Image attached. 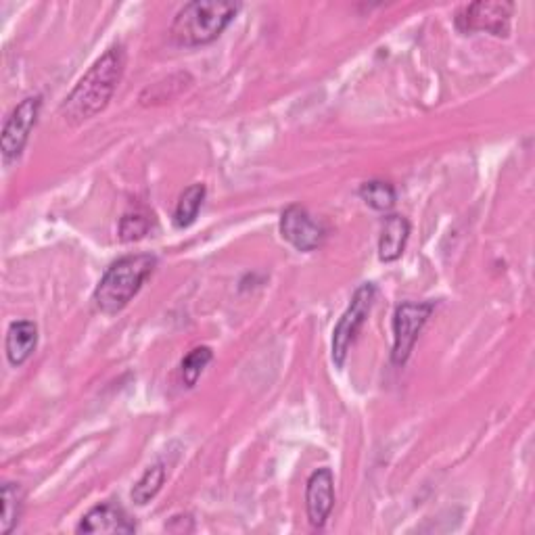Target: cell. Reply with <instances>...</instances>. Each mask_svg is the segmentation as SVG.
<instances>
[{
	"instance_id": "cell-5",
	"label": "cell",
	"mask_w": 535,
	"mask_h": 535,
	"mask_svg": "<svg viewBox=\"0 0 535 535\" xmlns=\"http://www.w3.org/2000/svg\"><path fill=\"white\" fill-rule=\"evenodd\" d=\"M433 310H435L433 301H406V304L395 308L393 350H391V360L395 366H404L408 362L418 341V335L425 329Z\"/></svg>"
},
{
	"instance_id": "cell-4",
	"label": "cell",
	"mask_w": 535,
	"mask_h": 535,
	"mask_svg": "<svg viewBox=\"0 0 535 535\" xmlns=\"http://www.w3.org/2000/svg\"><path fill=\"white\" fill-rule=\"evenodd\" d=\"M375 299H377L375 285L372 283L360 285L350 301V306H347V310L339 318L333 331V362L337 368H343L345 358L350 354V347L354 345L366 318L370 316L372 306H375Z\"/></svg>"
},
{
	"instance_id": "cell-6",
	"label": "cell",
	"mask_w": 535,
	"mask_h": 535,
	"mask_svg": "<svg viewBox=\"0 0 535 535\" xmlns=\"http://www.w3.org/2000/svg\"><path fill=\"white\" fill-rule=\"evenodd\" d=\"M513 11V3H500V0L471 3L462 7L456 15V26L462 32H490L494 36H508Z\"/></svg>"
},
{
	"instance_id": "cell-16",
	"label": "cell",
	"mask_w": 535,
	"mask_h": 535,
	"mask_svg": "<svg viewBox=\"0 0 535 535\" xmlns=\"http://www.w3.org/2000/svg\"><path fill=\"white\" fill-rule=\"evenodd\" d=\"M191 76L189 74H176L164 82H157L153 86H149L143 95H141V103L143 105H157V103H166L170 99H174L176 95L189 86Z\"/></svg>"
},
{
	"instance_id": "cell-14",
	"label": "cell",
	"mask_w": 535,
	"mask_h": 535,
	"mask_svg": "<svg viewBox=\"0 0 535 535\" xmlns=\"http://www.w3.org/2000/svg\"><path fill=\"white\" fill-rule=\"evenodd\" d=\"M166 483V467L164 464H153V467H149L143 477L138 479L132 487V502L138 504V506H145L149 504L157 494L161 487H164Z\"/></svg>"
},
{
	"instance_id": "cell-2",
	"label": "cell",
	"mask_w": 535,
	"mask_h": 535,
	"mask_svg": "<svg viewBox=\"0 0 535 535\" xmlns=\"http://www.w3.org/2000/svg\"><path fill=\"white\" fill-rule=\"evenodd\" d=\"M155 266L157 258L151 253L126 255V258L113 262L95 289V306L109 316L122 312L141 291Z\"/></svg>"
},
{
	"instance_id": "cell-11",
	"label": "cell",
	"mask_w": 535,
	"mask_h": 535,
	"mask_svg": "<svg viewBox=\"0 0 535 535\" xmlns=\"http://www.w3.org/2000/svg\"><path fill=\"white\" fill-rule=\"evenodd\" d=\"M38 345V327L30 320H17L7 331V358L13 366L30 360Z\"/></svg>"
},
{
	"instance_id": "cell-1",
	"label": "cell",
	"mask_w": 535,
	"mask_h": 535,
	"mask_svg": "<svg viewBox=\"0 0 535 535\" xmlns=\"http://www.w3.org/2000/svg\"><path fill=\"white\" fill-rule=\"evenodd\" d=\"M126 51L122 44H115L105 51L101 59L95 61L84 78L69 92L59 107L61 118L69 126H80L97 115L109 105L111 97L118 90L124 76Z\"/></svg>"
},
{
	"instance_id": "cell-10",
	"label": "cell",
	"mask_w": 535,
	"mask_h": 535,
	"mask_svg": "<svg viewBox=\"0 0 535 535\" xmlns=\"http://www.w3.org/2000/svg\"><path fill=\"white\" fill-rule=\"evenodd\" d=\"M78 533H134L136 523L126 515V510L115 504H99L82 517L76 527Z\"/></svg>"
},
{
	"instance_id": "cell-13",
	"label": "cell",
	"mask_w": 535,
	"mask_h": 535,
	"mask_svg": "<svg viewBox=\"0 0 535 535\" xmlns=\"http://www.w3.org/2000/svg\"><path fill=\"white\" fill-rule=\"evenodd\" d=\"M203 201H205V184L197 182L191 184L189 189H184L174 209V226L189 228L197 220Z\"/></svg>"
},
{
	"instance_id": "cell-18",
	"label": "cell",
	"mask_w": 535,
	"mask_h": 535,
	"mask_svg": "<svg viewBox=\"0 0 535 535\" xmlns=\"http://www.w3.org/2000/svg\"><path fill=\"white\" fill-rule=\"evenodd\" d=\"M23 508V492L17 483L3 485V519H0V531L11 533L19 523Z\"/></svg>"
},
{
	"instance_id": "cell-20",
	"label": "cell",
	"mask_w": 535,
	"mask_h": 535,
	"mask_svg": "<svg viewBox=\"0 0 535 535\" xmlns=\"http://www.w3.org/2000/svg\"><path fill=\"white\" fill-rule=\"evenodd\" d=\"M166 529L172 533H191L195 531V523L191 515H174L170 523H166Z\"/></svg>"
},
{
	"instance_id": "cell-17",
	"label": "cell",
	"mask_w": 535,
	"mask_h": 535,
	"mask_svg": "<svg viewBox=\"0 0 535 535\" xmlns=\"http://www.w3.org/2000/svg\"><path fill=\"white\" fill-rule=\"evenodd\" d=\"M214 360V352L209 347H195L193 352L186 354V358L180 364V377L186 387H195L197 381L201 379L203 370L207 364Z\"/></svg>"
},
{
	"instance_id": "cell-9",
	"label": "cell",
	"mask_w": 535,
	"mask_h": 535,
	"mask_svg": "<svg viewBox=\"0 0 535 535\" xmlns=\"http://www.w3.org/2000/svg\"><path fill=\"white\" fill-rule=\"evenodd\" d=\"M335 506V477L331 469H318L310 475L306 485L308 521L314 529H322Z\"/></svg>"
},
{
	"instance_id": "cell-19",
	"label": "cell",
	"mask_w": 535,
	"mask_h": 535,
	"mask_svg": "<svg viewBox=\"0 0 535 535\" xmlns=\"http://www.w3.org/2000/svg\"><path fill=\"white\" fill-rule=\"evenodd\" d=\"M153 224V216L149 212H143V209H134V212L124 214L120 222V241L132 243V241H141L143 237L149 235Z\"/></svg>"
},
{
	"instance_id": "cell-3",
	"label": "cell",
	"mask_w": 535,
	"mask_h": 535,
	"mask_svg": "<svg viewBox=\"0 0 535 535\" xmlns=\"http://www.w3.org/2000/svg\"><path fill=\"white\" fill-rule=\"evenodd\" d=\"M239 5L218 0H195L184 5L174 21L170 34L180 46H203L218 40L230 21L237 17Z\"/></svg>"
},
{
	"instance_id": "cell-8",
	"label": "cell",
	"mask_w": 535,
	"mask_h": 535,
	"mask_svg": "<svg viewBox=\"0 0 535 535\" xmlns=\"http://www.w3.org/2000/svg\"><path fill=\"white\" fill-rule=\"evenodd\" d=\"M281 235L297 251L310 253L324 243L327 228L304 205H289L281 216Z\"/></svg>"
},
{
	"instance_id": "cell-15",
	"label": "cell",
	"mask_w": 535,
	"mask_h": 535,
	"mask_svg": "<svg viewBox=\"0 0 535 535\" xmlns=\"http://www.w3.org/2000/svg\"><path fill=\"white\" fill-rule=\"evenodd\" d=\"M360 197L368 207L377 209V212H389L395 205V199H398V195H395V186L385 180L364 182L360 186Z\"/></svg>"
},
{
	"instance_id": "cell-12",
	"label": "cell",
	"mask_w": 535,
	"mask_h": 535,
	"mask_svg": "<svg viewBox=\"0 0 535 535\" xmlns=\"http://www.w3.org/2000/svg\"><path fill=\"white\" fill-rule=\"evenodd\" d=\"M410 237V222L404 216H389L383 222L379 239V260L391 264L402 258Z\"/></svg>"
},
{
	"instance_id": "cell-7",
	"label": "cell",
	"mask_w": 535,
	"mask_h": 535,
	"mask_svg": "<svg viewBox=\"0 0 535 535\" xmlns=\"http://www.w3.org/2000/svg\"><path fill=\"white\" fill-rule=\"evenodd\" d=\"M42 109V97H28L23 99L7 118L3 136H0V151H3V159L11 161L21 155V151L26 149L30 134L38 122V115Z\"/></svg>"
}]
</instances>
